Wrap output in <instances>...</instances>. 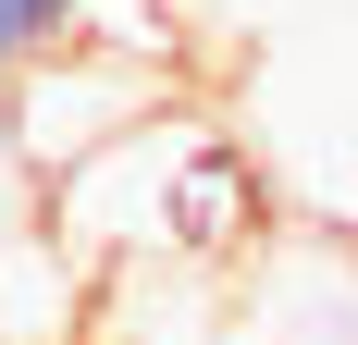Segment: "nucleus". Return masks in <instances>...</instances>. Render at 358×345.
Listing matches in <instances>:
<instances>
[{
    "mask_svg": "<svg viewBox=\"0 0 358 345\" xmlns=\"http://www.w3.org/2000/svg\"><path fill=\"white\" fill-rule=\"evenodd\" d=\"M198 148H210V124L198 111H148L136 136L87 148L74 172H50L37 185V210L62 222V247H87L99 272H124V259H173L185 247V185H198ZM198 259V247H185Z\"/></svg>",
    "mask_w": 358,
    "mask_h": 345,
    "instance_id": "nucleus-1",
    "label": "nucleus"
},
{
    "mask_svg": "<svg viewBox=\"0 0 358 345\" xmlns=\"http://www.w3.org/2000/svg\"><path fill=\"white\" fill-rule=\"evenodd\" d=\"M148 111H173V87L136 74V50H111V37H62L50 62L13 74V172L50 185V172H74L87 148L136 136Z\"/></svg>",
    "mask_w": 358,
    "mask_h": 345,
    "instance_id": "nucleus-2",
    "label": "nucleus"
},
{
    "mask_svg": "<svg viewBox=\"0 0 358 345\" xmlns=\"http://www.w3.org/2000/svg\"><path fill=\"white\" fill-rule=\"evenodd\" d=\"M99 333V259L62 247L50 210H13L0 222V345H87Z\"/></svg>",
    "mask_w": 358,
    "mask_h": 345,
    "instance_id": "nucleus-3",
    "label": "nucleus"
},
{
    "mask_svg": "<svg viewBox=\"0 0 358 345\" xmlns=\"http://www.w3.org/2000/svg\"><path fill=\"white\" fill-rule=\"evenodd\" d=\"M87 13H99V0H0V87L25 62H50L62 37H87Z\"/></svg>",
    "mask_w": 358,
    "mask_h": 345,
    "instance_id": "nucleus-4",
    "label": "nucleus"
},
{
    "mask_svg": "<svg viewBox=\"0 0 358 345\" xmlns=\"http://www.w3.org/2000/svg\"><path fill=\"white\" fill-rule=\"evenodd\" d=\"M0 161H13V87H0Z\"/></svg>",
    "mask_w": 358,
    "mask_h": 345,
    "instance_id": "nucleus-5",
    "label": "nucleus"
}]
</instances>
